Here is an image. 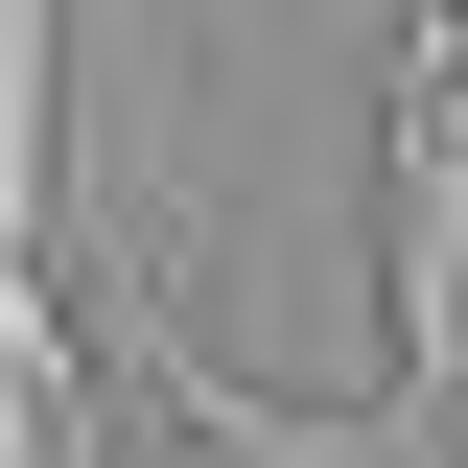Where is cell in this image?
Segmentation results:
<instances>
[{"mask_svg":"<svg viewBox=\"0 0 468 468\" xmlns=\"http://www.w3.org/2000/svg\"><path fill=\"white\" fill-rule=\"evenodd\" d=\"M375 328L399 421H468V0H399V117H375Z\"/></svg>","mask_w":468,"mask_h":468,"instance_id":"obj_1","label":"cell"}]
</instances>
